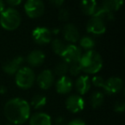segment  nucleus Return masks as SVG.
<instances>
[{
	"instance_id": "obj_1",
	"label": "nucleus",
	"mask_w": 125,
	"mask_h": 125,
	"mask_svg": "<svg viewBox=\"0 0 125 125\" xmlns=\"http://www.w3.org/2000/svg\"><path fill=\"white\" fill-rule=\"evenodd\" d=\"M4 116L14 124H21L27 122L30 116V105L27 100L14 98L7 101L4 108Z\"/></svg>"
},
{
	"instance_id": "obj_2",
	"label": "nucleus",
	"mask_w": 125,
	"mask_h": 125,
	"mask_svg": "<svg viewBox=\"0 0 125 125\" xmlns=\"http://www.w3.org/2000/svg\"><path fill=\"white\" fill-rule=\"evenodd\" d=\"M79 63L82 68V71L87 74H96L102 69L103 59L100 54L91 50L82 54Z\"/></svg>"
},
{
	"instance_id": "obj_3",
	"label": "nucleus",
	"mask_w": 125,
	"mask_h": 125,
	"mask_svg": "<svg viewBox=\"0 0 125 125\" xmlns=\"http://www.w3.org/2000/svg\"><path fill=\"white\" fill-rule=\"evenodd\" d=\"M21 15L15 8H7L0 14V25L8 31L15 30L21 24Z\"/></svg>"
},
{
	"instance_id": "obj_4",
	"label": "nucleus",
	"mask_w": 125,
	"mask_h": 125,
	"mask_svg": "<svg viewBox=\"0 0 125 125\" xmlns=\"http://www.w3.org/2000/svg\"><path fill=\"white\" fill-rule=\"evenodd\" d=\"M35 82L34 71L29 67H21L16 74V84L21 89L30 88Z\"/></svg>"
},
{
	"instance_id": "obj_5",
	"label": "nucleus",
	"mask_w": 125,
	"mask_h": 125,
	"mask_svg": "<svg viewBox=\"0 0 125 125\" xmlns=\"http://www.w3.org/2000/svg\"><path fill=\"white\" fill-rule=\"evenodd\" d=\"M24 10L30 18H38L44 14L45 4L40 0H28L24 4Z\"/></svg>"
},
{
	"instance_id": "obj_6",
	"label": "nucleus",
	"mask_w": 125,
	"mask_h": 125,
	"mask_svg": "<svg viewBox=\"0 0 125 125\" xmlns=\"http://www.w3.org/2000/svg\"><path fill=\"white\" fill-rule=\"evenodd\" d=\"M82 56V49L78 47L77 45L74 44L67 45L64 52L62 53V57L63 58V61L70 64L73 62H77L80 61L81 57Z\"/></svg>"
},
{
	"instance_id": "obj_7",
	"label": "nucleus",
	"mask_w": 125,
	"mask_h": 125,
	"mask_svg": "<svg viewBox=\"0 0 125 125\" xmlns=\"http://www.w3.org/2000/svg\"><path fill=\"white\" fill-rule=\"evenodd\" d=\"M52 31L45 27H37L32 32L33 40L39 45H46L52 40Z\"/></svg>"
},
{
	"instance_id": "obj_8",
	"label": "nucleus",
	"mask_w": 125,
	"mask_h": 125,
	"mask_svg": "<svg viewBox=\"0 0 125 125\" xmlns=\"http://www.w3.org/2000/svg\"><path fill=\"white\" fill-rule=\"evenodd\" d=\"M65 105L70 112L77 113L83 110L84 106H85V101L81 95L73 94L67 98L66 101H65Z\"/></svg>"
},
{
	"instance_id": "obj_9",
	"label": "nucleus",
	"mask_w": 125,
	"mask_h": 125,
	"mask_svg": "<svg viewBox=\"0 0 125 125\" xmlns=\"http://www.w3.org/2000/svg\"><path fill=\"white\" fill-rule=\"evenodd\" d=\"M87 31L89 33H93L95 35H101L105 33L106 31L105 23L99 18L92 16L91 19L87 21Z\"/></svg>"
},
{
	"instance_id": "obj_10",
	"label": "nucleus",
	"mask_w": 125,
	"mask_h": 125,
	"mask_svg": "<svg viewBox=\"0 0 125 125\" xmlns=\"http://www.w3.org/2000/svg\"><path fill=\"white\" fill-rule=\"evenodd\" d=\"M123 86V80L119 77H111L104 81V92L107 94H115L122 90Z\"/></svg>"
},
{
	"instance_id": "obj_11",
	"label": "nucleus",
	"mask_w": 125,
	"mask_h": 125,
	"mask_svg": "<svg viewBox=\"0 0 125 125\" xmlns=\"http://www.w3.org/2000/svg\"><path fill=\"white\" fill-rule=\"evenodd\" d=\"M37 84L41 89L46 90L50 88L54 82V74L50 70H45L37 76Z\"/></svg>"
},
{
	"instance_id": "obj_12",
	"label": "nucleus",
	"mask_w": 125,
	"mask_h": 125,
	"mask_svg": "<svg viewBox=\"0 0 125 125\" xmlns=\"http://www.w3.org/2000/svg\"><path fill=\"white\" fill-rule=\"evenodd\" d=\"M22 62L23 57L18 56V57H14L11 60L4 62V65H3V70L5 73L9 74V75H15L21 68V66L22 64Z\"/></svg>"
},
{
	"instance_id": "obj_13",
	"label": "nucleus",
	"mask_w": 125,
	"mask_h": 125,
	"mask_svg": "<svg viewBox=\"0 0 125 125\" xmlns=\"http://www.w3.org/2000/svg\"><path fill=\"white\" fill-rule=\"evenodd\" d=\"M62 34L65 40L71 43H75L80 39V33L77 28L72 23L66 24L62 28Z\"/></svg>"
},
{
	"instance_id": "obj_14",
	"label": "nucleus",
	"mask_w": 125,
	"mask_h": 125,
	"mask_svg": "<svg viewBox=\"0 0 125 125\" xmlns=\"http://www.w3.org/2000/svg\"><path fill=\"white\" fill-rule=\"evenodd\" d=\"M73 87V82L72 80L67 75L59 77L56 83V89L57 92L60 94H66L71 91Z\"/></svg>"
},
{
	"instance_id": "obj_15",
	"label": "nucleus",
	"mask_w": 125,
	"mask_h": 125,
	"mask_svg": "<svg viewBox=\"0 0 125 125\" xmlns=\"http://www.w3.org/2000/svg\"><path fill=\"white\" fill-rule=\"evenodd\" d=\"M75 87L80 95H84L91 87V80L88 75H80L75 82Z\"/></svg>"
},
{
	"instance_id": "obj_16",
	"label": "nucleus",
	"mask_w": 125,
	"mask_h": 125,
	"mask_svg": "<svg viewBox=\"0 0 125 125\" xmlns=\"http://www.w3.org/2000/svg\"><path fill=\"white\" fill-rule=\"evenodd\" d=\"M30 125H52V118L47 113L37 112L31 116Z\"/></svg>"
},
{
	"instance_id": "obj_17",
	"label": "nucleus",
	"mask_w": 125,
	"mask_h": 125,
	"mask_svg": "<svg viewBox=\"0 0 125 125\" xmlns=\"http://www.w3.org/2000/svg\"><path fill=\"white\" fill-rule=\"evenodd\" d=\"M45 58V55L40 50H33L28 54V62L31 66L37 67L41 65Z\"/></svg>"
},
{
	"instance_id": "obj_18",
	"label": "nucleus",
	"mask_w": 125,
	"mask_h": 125,
	"mask_svg": "<svg viewBox=\"0 0 125 125\" xmlns=\"http://www.w3.org/2000/svg\"><path fill=\"white\" fill-rule=\"evenodd\" d=\"M98 4L94 0H84L81 2V9L84 14L93 16L98 9Z\"/></svg>"
},
{
	"instance_id": "obj_19",
	"label": "nucleus",
	"mask_w": 125,
	"mask_h": 125,
	"mask_svg": "<svg viewBox=\"0 0 125 125\" xmlns=\"http://www.w3.org/2000/svg\"><path fill=\"white\" fill-rule=\"evenodd\" d=\"M123 4V0H105L102 3L100 7L103 9L106 10L110 11V12H114V11L120 9Z\"/></svg>"
},
{
	"instance_id": "obj_20",
	"label": "nucleus",
	"mask_w": 125,
	"mask_h": 125,
	"mask_svg": "<svg viewBox=\"0 0 125 125\" xmlns=\"http://www.w3.org/2000/svg\"><path fill=\"white\" fill-rule=\"evenodd\" d=\"M104 100V94L99 92V91H95L91 95L90 104L93 108H98L100 105H102Z\"/></svg>"
},
{
	"instance_id": "obj_21",
	"label": "nucleus",
	"mask_w": 125,
	"mask_h": 125,
	"mask_svg": "<svg viewBox=\"0 0 125 125\" xmlns=\"http://www.w3.org/2000/svg\"><path fill=\"white\" fill-rule=\"evenodd\" d=\"M93 16L94 17H97L101 19L102 21H112L114 19V14L112 12H110V11L106 10L103 9L102 7H98L97 10H96L95 14Z\"/></svg>"
},
{
	"instance_id": "obj_22",
	"label": "nucleus",
	"mask_w": 125,
	"mask_h": 125,
	"mask_svg": "<svg viewBox=\"0 0 125 125\" xmlns=\"http://www.w3.org/2000/svg\"><path fill=\"white\" fill-rule=\"evenodd\" d=\"M46 98L43 95H34L31 99V104L34 109H41L46 104Z\"/></svg>"
},
{
	"instance_id": "obj_23",
	"label": "nucleus",
	"mask_w": 125,
	"mask_h": 125,
	"mask_svg": "<svg viewBox=\"0 0 125 125\" xmlns=\"http://www.w3.org/2000/svg\"><path fill=\"white\" fill-rule=\"evenodd\" d=\"M66 45L62 41L59 39H55V40H52V47L53 52H55L57 55H59L62 57V53L64 52L65 48H66Z\"/></svg>"
},
{
	"instance_id": "obj_24",
	"label": "nucleus",
	"mask_w": 125,
	"mask_h": 125,
	"mask_svg": "<svg viewBox=\"0 0 125 125\" xmlns=\"http://www.w3.org/2000/svg\"><path fill=\"white\" fill-rule=\"evenodd\" d=\"M80 45L85 50L91 51L95 46V41L91 36L86 35L80 39Z\"/></svg>"
},
{
	"instance_id": "obj_25",
	"label": "nucleus",
	"mask_w": 125,
	"mask_h": 125,
	"mask_svg": "<svg viewBox=\"0 0 125 125\" xmlns=\"http://www.w3.org/2000/svg\"><path fill=\"white\" fill-rule=\"evenodd\" d=\"M68 71H69V63H67L65 61H61L60 62H58L56 65L55 69H54L55 74L59 77L66 75Z\"/></svg>"
},
{
	"instance_id": "obj_26",
	"label": "nucleus",
	"mask_w": 125,
	"mask_h": 125,
	"mask_svg": "<svg viewBox=\"0 0 125 125\" xmlns=\"http://www.w3.org/2000/svg\"><path fill=\"white\" fill-rule=\"evenodd\" d=\"M69 72L72 75H79L82 72V68H81V65L79 63V62H73V63L69 64Z\"/></svg>"
},
{
	"instance_id": "obj_27",
	"label": "nucleus",
	"mask_w": 125,
	"mask_h": 125,
	"mask_svg": "<svg viewBox=\"0 0 125 125\" xmlns=\"http://www.w3.org/2000/svg\"><path fill=\"white\" fill-rule=\"evenodd\" d=\"M92 83L95 87H103L104 84V79L103 77L99 76V75H95V76H94L92 78Z\"/></svg>"
},
{
	"instance_id": "obj_28",
	"label": "nucleus",
	"mask_w": 125,
	"mask_h": 125,
	"mask_svg": "<svg viewBox=\"0 0 125 125\" xmlns=\"http://www.w3.org/2000/svg\"><path fill=\"white\" fill-rule=\"evenodd\" d=\"M58 18L60 21H68L69 18H70V12L67 9H62L60 11H59V14H58Z\"/></svg>"
},
{
	"instance_id": "obj_29",
	"label": "nucleus",
	"mask_w": 125,
	"mask_h": 125,
	"mask_svg": "<svg viewBox=\"0 0 125 125\" xmlns=\"http://www.w3.org/2000/svg\"><path fill=\"white\" fill-rule=\"evenodd\" d=\"M125 109V104L123 101L120 102H116V104H114V111L116 112H123Z\"/></svg>"
},
{
	"instance_id": "obj_30",
	"label": "nucleus",
	"mask_w": 125,
	"mask_h": 125,
	"mask_svg": "<svg viewBox=\"0 0 125 125\" xmlns=\"http://www.w3.org/2000/svg\"><path fill=\"white\" fill-rule=\"evenodd\" d=\"M66 125H87V124H86V123L83 120L77 118V119H73L72 121H70V123H67Z\"/></svg>"
},
{
	"instance_id": "obj_31",
	"label": "nucleus",
	"mask_w": 125,
	"mask_h": 125,
	"mask_svg": "<svg viewBox=\"0 0 125 125\" xmlns=\"http://www.w3.org/2000/svg\"><path fill=\"white\" fill-rule=\"evenodd\" d=\"M6 4L9 6H10V8H13L15 6H17L19 4H21V0H8V1H6Z\"/></svg>"
},
{
	"instance_id": "obj_32",
	"label": "nucleus",
	"mask_w": 125,
	"mask_h": 125,
	"mask_svg": "<svg viewBox=\"0 0 125 125\" xmlns=\"http://www.w3.org/2000/svg\"><path fill=\"white\" fill-rule=\"evenodd\" d=\"M55 123H56V125H64L65 121L62 116H58V117H57V119L55 120Z\"/></svg>"
},
{
	"instance_id": "obj_33",
	"label": "nucleus",
	"mask_w": 125,
	"mask_h": 125,
	"mask_svg": "<svg viewBox=\"0 0 125 125\" xmlns=\"http://www.w3.org/2000/svg\"><path fill=\"white\" fill-rule=\"evenodd\" d=\"M51 3L55 6H57V7H59L64 3V1H62V0H53V1H51Z\"/></svg>"
},
{
	"instance_id": "obj_34",
	"label": "nucleus",
	"mask_w": 125,
	"mask_h": 125,
	"mask_svg": "<svg viewBox=\"0 0 125 125\" xmlns=\"http://www.w3.org/2000/svg\"><path fill=\"white\" fill-rule=\"evenodd\" d=\"M5 10V3L2 0H0V14Z\"/></svg>"
},
{
	"instance_id": "obj_35",
	"label": "nucleus",
	"mask_w": 125,
	"mask_h": 125,
	"mask_svg": "<svg viewBox=\"0 0 125 125\" xmlns=\"http://www.w3.org/2000/svg\"><path fill=\"white\" fill-rule=\"evenodd\" d=\"M6 91H7V89H6L5 87L0 86V94H4V93H6Z\"/></svg>"
},
{
	"instance_id": "obj_36",
	"label": "nucleus",
	"mask_w": 125,
	"mask_h": 125,
	"mask_svg": "<svg viewBox=\"0 0 125 125\" xmlns=\"http://www.w3.org/2000/svg\"><path fill=\"white\" fill-rule=\"evenodd\" d=\"M8 125H10V124H8Z\"/></svg>"
}]
</instances>
